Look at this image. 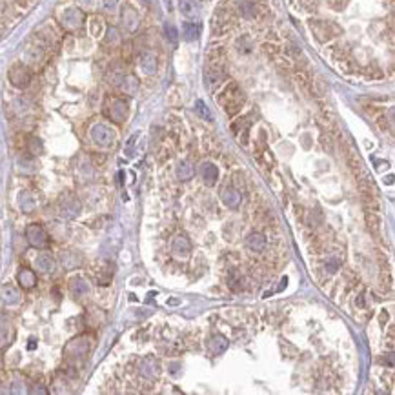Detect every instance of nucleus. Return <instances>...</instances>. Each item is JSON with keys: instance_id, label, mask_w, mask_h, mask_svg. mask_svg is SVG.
<instances>
[{"instance_id": "nucleus-4", "label": "nucleus", "mask_w": 395, "mask_h": 395, "mask_svg": "<svg viewBox=\"0 0 395 395\" xmlns=\"http://www.w3.org/2000/svg\"><path fill=\"white\" fill-rule=\"evenodd\" d=\"M92 135H93V140L97 144H100V146H109V144H113V139H115V133L108 126H95Z\"/></svg>"}, {"instance_id": "nucleus-7", "label": "nucleus", "mask_w": 395, "mask_h": 395, "mask_svg": "<svg viewBox=\"0 0 395 395\" xmlns=\"http://www.w3.org/2000/svg\"><path fill=\"white\" fill-rule=\"evenodd\" d=\"M208 348L213 355H222L226 352V348H228V339L222 337V335H215V337L209 339Z\"/></svg>"}, {"instance_id": "nucleus-13", "label": "nucleus", "mask_w": 395, "mask_h": 395, "mask_svg": "<svg viewBox=\"0 0 395 395\" xmlns=\"http://www.w3.org/2000/svg\"><path fill=\"white\" fill-rule=\"evenodd\" d=\"M18 281L24 288H31L35 286V274L29 271V269H22L20 274H18Z\"/></svg>"}, {"instance_id": "nucleus-14", "label": "nucleus", "mask_w": 395, "mask_h": 395, "mask_svg": "<svg viewBox=\"0 0 395 395\" xmlns=\"http://www.w3.org/2000/svg\"><path fill=\"white\" fill-rule=\"evenodd\" d=\"M183 37L186 40H195L197 37H199V27L195 26V24H191V22H186L183 26Z\"/></svg>"}, {"instance_id": "nucleus-11", "label": "nucleus", "mask_w": 395, "mask_h": 395, "mask_svg": "<svg viewBox=\"0 0 395 395\" xmlns=\"http://www.w3.org/2000/svg\"><path fill=\"white\" fill-rule=\"evenodd\" d=\"M177 175L178 178H183V180H190L193 175H195V168L190 164L188 161H183V162H178L177 166Z\"/></svg>"}, {"instance_id": "nucleus-17", "label": "nucleus", "mask_w": 395, "mask_h": 395, "mask_svg": "<svg viewBox=\"0 0 395 395\" xmlns=\"http://www.w3.org/2000/svg\"><path fill=\"white\" fill-rule=\"evenodd\" d=\"M166 35L169 37V40H171V42H177L178 33H177V29H175V27L171 26V24H168V26H166Z\"/></svg>"}, {"instance_id": "nucleus-16", "label": "nucleus", "mask_w": 395, "mask_h": 395, "mask_svg": "<svg viewBox=\"0 0 395 395\" xmlns=\"http://www.w3.org/2000/svg\"><path fill=\"white\" fill-rule=\"evenodd\" d=\"M195 109H197V113H199L202 118H206V120H211V113L208 111V108H206V104L202 102V100H197Z\"/></svg>"}, {"instance_id": "nucleus-8", "label": "nucleus", "mask_w": 395, "mask_h": 395, "mask_svg": "<svg viewBox=\"0 0 395 395\" xmlns=\"http://www.w3.org/2000/svg\"><path fill=\"white\" fill-rule=\"evenodd\" d=\"M246 244L250 250H253V252H261L262 248L266 246V239L262 233H252L246 239Z\"/></svg>"}, {"instance_id": "nucleus-9", "label": "nucleus", "mask_w": 395, "mask_h": 395, "mask_svg": "<svg viewBox=\"0 0 395 395\" xmlns=\"http://www.w3.org/2000/svg\"><path fill=\"white\" fill-rule=\"evenodd\" d=\"M140 66H142L144 73H148V75L155 73V70H157V58L151 55V53H144V55L140 56Z\"/></svg>"}, {"instance_id": "nucleus-18", "label": "nucleus", "mask_w": 395, "mask_h": 395, "mask_svg": "<svg viewBox=\"0 0 395 395\" xmlns=\"http://www.w3.org/2000/svg\"><path fill=\"white\" fill-rule=\"evenodd\" d=\"M17 4L27 9V8H31V6H33V0H17Z\"/></svg>"}, {"instance_id": "nucleus-3", "label": "nucleus", "mask_w": 395, "mask_h": 395, "mask_svg": "<svg viewBox=\"0 0 395 395\" xmlns=\"http://www.w3.org/2000/svg\"><path fill=\"white\" fill-rule=\"evenodd\" d=\"M27 239H29V242L37 248H44L48 244V235H46V231H44L39 224H31L29 228H27Z\"/></svg>"}, {"instance_id": "nucleus-10", "label": "nucleus", "mask_w": 395, "mask_h": 395, "mask_svg": "<svg viewBox=\"0 0 395 395\" xmlns=\"http://www.w3.org/2000/svg\"><path fill=\"white\" fill-rule=\"evenodd\" d=\"M140 364H144V366H148V370L144 368V370H140L142 372V375L144 377H155L157 374H159V364H157V360L153 359V357H146V359H142V362Z\"/></svg>"}, {"instance_id": "nucleus-2", "label": "nucleus", "mask_w": 395, "mask_h": 395, "mask_svg": "<svg viewBox=\"0 0 395 395\" xmlns=\"http://www.w3.org/2000/svg\"><path fill=\"white\" fill-rule=\"evenodd\" d=\"M171 252L177 259H188L191 253V244L188 240L186 235H177L173 239V244H171Z\"/></svg>"}, {"instance_id": "nucleus-6", "label": "nucleus", "mask_w": 395, "mask_h": 395, "mask_svg": "<svg viewBox=\"0 0 395 395\" xmlns=\"http://www.w3.org/2000/svg\"><path fill=\"white\" fill-rule=\"evenodd\" d=\"M200 177L204 180L206 186H213V184L217 183L219 178V169L217 166L213 164V162H204L202 168H200Z\"/></svg>"}, {"instance_id": "nucleus-5", "label": "nucleus", "mask_w": 395, "mask_h": 395, "mask_svg": "<svg viewBox=\"0 0 395 395\" xmlns=\"http://www.w3.org/2000/svg\"><path fill=\"white\" fill-rule=\"evenodd\" d=\"M221 199L222 202H224L228 208L231 209H237L240 206V200H242V197H240V193L235 188H224L221 193Z\"/></svg>"}, {"instance_id": "nucleus-15", "label": "nucleus", "mask_w": 395, "mask_h": 395, "mask_svg": "<svg viewBox=\"0 0 395 395\" xmlns=\"http://www.w3.org/2000/svg\"><path fill=\"white\" fill-rule=\"evenodd\" d=\"M180 11L190 18L195 17L197 15V4L193 2V0H183V2H180Z\"/></svg>"}, {"instance_id": "nucleus-1", "label": "nucleus", "mask_w": 395, "mask_h": 395, "mask_svg": "<svg viewBox=\"0 0 395 395\" xmlns=\"http://www.w3.org/2000/svg\"><path fill=\"white\" fill-rule=\"evenodd\" d=\"M9 80L17 87H26L31 80V71L24 64H15L9 70Z\"/></svg>"}, {"instance_id": "nucleus-12", "label": "nucleus", "mask_w": 395, "mask_h": 395, "mask_svg": "<svg viewBox=\"0 0 395 395\" xmlns=\"http://www.w3.org/2000/svg\"><path fill=\"white\" fill-rule=\"evenodd\" d=\"M35 266L39 269H42V271H51V269L55 268V261H53L49 255H40L35 261Z\"/></svg>"}]
</instances>
